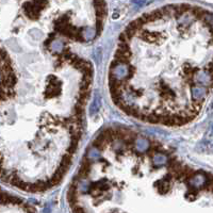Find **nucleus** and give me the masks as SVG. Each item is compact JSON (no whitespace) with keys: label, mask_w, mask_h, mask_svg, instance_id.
<instances>
[]
</instances>
